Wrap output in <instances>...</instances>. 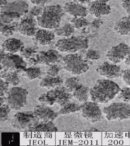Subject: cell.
Instances as JSON below:
<instances>
[{
  "label": "cell",
  "mask_w": 130,
  "mask_h": 146,
  "mask_svg": "<svg viewBox=\"0 0 130 146\" xmlns=\"http://www.w3.org/2000/svg\"><path fill=\"white\" fill-rule=\"evenodd\" d=\"M120 90V87L112 80H99L90 90L91 99L96 103L105 104L114 99Z\"/></svg>",
  "instance_id": "cell-1"
},
{
  "label": "cell",
  "mask_w": 130,
  "mask_h": 146,
  "mask_svg": "<svg viewBox=\"0 0 130 146\" xmlns=\"http://www.w3.org/2000/svg\"><path fill=\"white\" fill-rule=\"evenodd\" d=\"M65 11L60 5L45 7L42 13L36 17L38 25L44 29H55L59 27Z\"/></svg>",
  "instance_id": "cell-2"
},
{
  "label": "cell",
  "mask_w": 130,
  "mask_h": 146,
  "mask_svg": "<svg viewBox=\"0 0 130 146\" xmlns=\"http://www.w3.org/2000/svg\"><path fill=\"white\" fill-rule=\"evenodd\" d=\"M89 40L84 36H72L58 40L55 44L58 50L63 53H75L88 48Z\"/></svg>",
  "instance_id": "cell-3"
},
{
  "label": "cell",
  "mask_w": 130,
  "mask_h": 146,
  "mask_svg": "<svg viewBox=\"0 0 130 146\" xmlns=\"http://www.w3.org/2000/svg\"><path fill=\"white\" fill-rule=\"evenodd\" d=\"M64 69L73 75H79L89 69L87 60L78 53H70L62 57Z\"/></svg>",
  "instance_id": "cell-4"
},
{
  "label": "cell",
  "mask_w": 130,
  "mask_h": 146,
  "mask_svg": "<svg viewBox=\"0 0 130 146\" xmlns=\"http://www.w3.org/2000/svg\"><path fill=\"white\" fill-rule=\"evenodd\" d=\"M40 119L33 112H17L11 121L13 128L19 131H30L40 122Z\"/></svg>",
  "instance_id": "cell-5"
},
{
  "label": "cell",
  "mask_w": 130,
  "mask_h": 146,
  "mask_svg": "<svg viewBox=\"0 0 130 146\" xmlns=\"http://www.w3.org/2000/svg\"><path fill=\"white\" fill-rule=\"evenodd\" d=\"M103 112L108 121L130 119V105L125 102L112 103L105 107Z\"/></svg>",
  "instance_id": "cell-6"
},
{
  "label": "cell",
  "mask_w": 130,
  "mask_h": 146,
  "mask_svg": "<svg viewBox=\"0 0 130 146\" xmlns=\"http://www.w3.org/2000/svg\"><path fill=\"white\" fill-rule=\"evenodd\" d=\"M28 91L21 87H14L9 89L7 95V102L10 107L14 110H20L27 104Z\"/></svg>",
  "instance_id": "cell-7"
},
{
  "label": "cell",
  "mask_w": 130,
  "mask_h": 146,
  "mask_svg": "<svg viewBox=\"0 0 130 146\" xmlns=\"http://www.w3.org/2000/svg\"><path fill=\"white\" fill-rule=\"evenodd\" d=\"M1 66L6 70L20 72L26 68L27 63L21 56L8 53L1 55Z\"/></svg>",
  "instance_id": "cell-8"
},
{
  "label": "cell",
  "mask_w": 130,
  "mask_h": 146,
  "mask_svg": "<svg viewBox=\"0 0 130 146\" xmlns=\"http://www.w3.org/2000/svg\"><path fill=\"white\" fill-rule=\"evenodd\" d=\"M80 111L82 116L92 123L99 121L102 118L101 110L96 102H84L81 105Z\"/></svg>",
  "instance_id": "cell-9"
},
{
  "label": "cell",
  "mask_w": 130,
  "mask_h": 146,
  "mask_svg": "<svg viewBox=\"0 0 130 146\" xmlns=\"http://www.w3.org/2000/svg\"><path fill=\"white\" fill-rule=\"evenodd\" d=\"M47 96L56 100V103L60 107H64L71 103L72 95L69 92L66 87L62 86L52 88L46 93Z\"/></svg>",
  "instance_id": "cell-10"
},
{
  "label": "cell",
  "mask_w": 130,
  "mask_h": 146,
  "mask_svg": "<svg viewBox=\"0 0 130 146\" xmlns=\"http://www.w3.org/2000/svg\"><path fill=\"white\" fill-rule=\"evenodd\" d=\"M130 54V46L124 43L115 45L107 52V58L114 64H119Z\"/></svg>",
  "instance_id": "cell-11"
},
{
  "label": "cell",
  "mask_w": 130,
  "mask_h": 146,
  "mask_svg": "<svg viewBox=\"0 0 130 146\" xmlns=\"http://www.w3.org/2000/svg\"><path fill=\"white\" fill-rule=\"evenodd\" d=\"M96 70L100 75L108 79L118 78L121 76L123 73V70L119 65L108 62H104L98 66Z\"/></svg>",
  "instance_id": "cell-12"
},
{
  "label": "cell",
  "mask_w": 130,
  "mask_h": 146,
  "mask_svg": "<svg viewBox=\"0 0 130 146\" xmlns=\"http://www.w3.org/2000/svg\"><path fill=\"white\" fill-rule=\"evenodd\" d=\"M37 23V20H35L34 17L29 16L22 19L21 21L17 24V31L24 36L33 37L38 30Z\"/></svg>",
  "instance_id": "cell-13"
},
{
  "label": "cell",
  "mask_w": 130,
  "mask_h": 146,
  "mask_svg": "<svg viewBox=\"0 0 130 146\" xmlns=\"http://www.w3.org/2000/svg\"><path fill=\"white\" fill-rule=\"evenodd\" d=\"M35 58L38 64H42L48 66L56 64L62 60L61 55L55 50L41 51L35 55Z\"/></svg>",
  "instance_id": "cell-14"
},
{
  "label": "cell",
  "mask_w": 130,
  "mask_h": 146,
  "mask_svg": "<svg viewBox=\"0 0 130 146\" xmlns=\"http://www.w3.org/2000/svg\"><path fill=\"white\" fill-rule=\"evenodd\" d=\"M32 39L36 45L45 46L51 44L54 41L55 35L54 32L49 29L42 28L37 30Z\"/></svg>",
  "instance_id": "cell-15"
},
{
  "label": "cell",
  "mask_w": 130,
  "mask_h": 146,
  "mask_svg": "<svg viewBox=\"0 0 130 146\" xmlns=\"http://www.w3.org/2000/svg\"><path fill=\"white\" fill-rule=\"evenodd\" d=\"M88 13L96 18H100L102 16L108 15L111 11V7L107 3L94 1H91L88 7Z\"/></svg>",
  "instance_id": "cell-16"
},
{
  "label": "cell",
  "mask_w": 130,
  "mask_h": 146,
  "mask_svg": "<svg viewBox=\"0 0 130 146\" xmlns=\"http://www.w3.org/2000/svg\"><path fill=\"white\" fill-rule=\"evenodd\" d=\"M65 12L75 17H86L88 14V8L75 1L67 3L64 7Z\"/></svg>",
  "instance_id": "cell-17"
},
{
  "label": "cell",
  "mask_w": 130,
  "mask_h": 146,
  "mask_svg": "<svg viewBox=\"0 0 130 146\" xmlns=\"http://www.w3.org/2000/svg\"><path fill=\"white\" fill-rule=\"evenodd\" d=\"M33 112L40 120L44 121H54L58 116V113L54 112L47 105L41 104L37 106Z\"/></svg>",
  "instance_id": "cell-18"
},
{
  "label": "cell",
  "mask_w": 130,
  "mask_h": 146,
  "mask_svg": "<svg viewBox=\"0 0 130 146\" xmlns=\"http://www.w3.org/2000/svg\"><path fill=\"white\" fill-rule=\"evenodd\" d=\"M1 12H15L19 13L22 17L29 12V5L24 0H17L1 8Z\"/></svg>",
  "instance_id": "cell-19"
},
{
  "label": "cell",
  "mask_w": 130,
  "mask_h": 146,
  "mask_svg": "<svg viewBox=\"0 0 130 146\" xmlns=\"http://www.w3.org/2000/svg\"><path fill=\"white\" fill-rule=\"evenodd\" d=\"M4 50L11 53H16L21 51L24 48L23 42L19 39L12 38L5 40L2 45Z\"/></svg>",
  "instance_id": "cell-20"
},
{
  "label": "cell",
  "mask_w": 130,
  "mask_h": 146,
  "mask_svg": "<svg viewBox=\"0 0 130 146\" xmlns=\"http://www.w3.org/2000/svg\"><path fill=\"white\" fill-rule=\"evenodd\" d=\"M115 31L121 36L130 35V16L120 19L115 25Z\"/></svg>",
  "instance_id": "cell-21"
},
{
  "label": "cell",
  "mask_w": 130,
  "mask_h": 146,
  "mask_svg": "<svg viewBox=\"0 0 130 146\" xmlns=\"http://www.w3.org/2000/svg\"><path fill=\"white\" fill-rule=\"evenodd\" d=\"M63 80L60 76H58L57 77H53L47 75L42 79L40 83V86L41 88L51 89L61 86Z\"/></svg>",
  "instance_id": "cell-22"
},
{
  "label": "cell",
  "mask_w": 130,
  "mask_h": 146,
  "mask_svg": "<svg viewBox=\"0 0 130 146\" xmlns=\"http://www.w3.org/2000/svg\"><path fill=\"white\" fill-rule=\"evenodd\" d=\"M19 73V72L11 71L4 69V70L1 72V78L10 86L15 87L17 86L20 82Z\"/></svg>",
  "instance_id": "cell-23"
},
{
  "label": "cell",
  "mask_w": 130,
  "mask_h": 146,
  "mask_svg": "<svg viewBox=\"0 0 130 146\" xmlns=\"http://www.w3.org/2000/svg\"><path fill=\"white\" fill-rule=\"evenodd\" d=\"M57 128L52 121L42 120L39 122L31 131L34 132H56Z\"/></svg>",
  "instance_id": "cell-24"
},
{
  "label": "cell",
  "mask_w": 130,
  "mask_h": 146,
  "mask_svg": "<svg viewBox=\"0 0 130 146\" xmlns=\"http://www.w3.org/2000/svg\"><path fill=\"white\" fill-rule=\"evenodd\" d=\"M90 90L88 87L80 84L73 92V96L80 102H86L90 95Z\"/></svg>",
  "instance_id": "cell-25"
},
{
  "label": "cell",
  "mask_w": 130,
  "mask_h": 146,
  "mask_svg": "<svg viewBox=\"0 0 130 146\" xmlns=\"http://www.w3.org/2000/svg\"><path fill=\"white\" fill-rule=\"evenodd\" d=\"M75 29L74 25L67 23L60 28L58 27L55 29L54 32L57 36L68 38L70 37L74 33Z\"/></svg>",
  "instance_id": "cell-26"
},
{
  "label": "cell",
  "mask_w": 130,
  "mask_h": 146,
  "mask_svg": "<svg viewBox=\"0 0 130 146\" xmlns=\"http://www.w3.org/2000/svg\"><path fill=\"white\" fill-rule=\"evenodd\" d=\"M17 25L16 23H13L12 24H5L1 23V33L5 37L12 36L14 33L17 31Z\"/></svg>",
  "instance_id": "cell-27"
},
{
  "label": "cell",
  "mask_w": 130,
  "mask_h": 146,
  "mask_svg": "<svg viewBox=\"0 0 130 146\" xmlns=\"http://www.w3.org/2000/svg\"><path fill=\"white\" fill-rule=\"evenodd\" d=\"M25 76L31 80L38 78L41 75V70L40 68L36 66H31L28 68H25L24 70Z\"/></svg>",
  "instance_id": "cell-28"
},
{
  "label": "cell",
  "mask_w": 130,
  "mask_h": 146,
  "mask_svg": "<svg viewBox=\"0 0 130 146\" xmlns=\"http://www.w3.org/2000/svg\"><path fill=\"white\" fill-rule=\"evenodd\" d=\"M81 106L74 103H70L64 107H61L59 110L58 115H68L71 113L80 111Z\"/></svg>",
  "instance_id": "cell-29"
},
{
  "label": "cell",
  "mask_w": 130,
  "mask_h": 146,
  "mask_svg": "<svg viewBox=\"0 0 130 146\" xmlns=\"http://www.w3.org/2000/svg\"><path fill=\"white\" fill-rule=\"evenodd\" d=\"M80 80L78 78L73 77L67 79L64 82V86L70 92H73L74 90L77 88L79 86Z\"/></svg>",
  "instance_id": "cell-30"
},
{
  "label": "cell",
  "mask_w": 130,
  "mask_h": 146,
  "mask_svg": "<svg viewBox=\"0 0 130 146\" xmlns=\"http://www.w3.org/2000/svg\"><path fill=\"white\" fill-rule=\"evenodd\" d=\"M71 22L74 23L75 28L77 29H80L82 28H84L87 27H89L90 23L89 21L85 19V17H75Z\"/></svg>",
  "instance_id": "cell-31"
},
{
  "label": "cell",
  "mask_w": 130,
  "mask_h": 146,
  "mask_svg": "<svg viewBox=\"0 0 130 146\" xmlns=\"http://www.w3.org/2000/svg\"><path fill=\"white\" fill-rule=\"evenodd\" d=\"M12 108L8 104H3L0 108V117H1V122L4 123L8 120L9 115Z\"/></svg>",
  "instance_id": "cell-32"
},
{
  "label": "cell",
  "mask_w": 130,
  "mask_h": 146,
  "mask_svg": "<svg viewBox=\"0 0 130 146\" xmlns=\"http://www.w3.org/2000/svg\"><path fill=\"white\" fill-rule=\"evenodd\" d=\"M62 69L61 66L58 64H52L49 66L46 70V74L47 75L53 76V77H57L58 76V74L61 70Z\"/></svg>",
  "instance_id": "cell-33"
},
{
  "label": "cell",
  "mask_w": 130,
  "mask_h": 146,
  "mask_svg": "<svg viewBox=\"0 0 130 146\" xmlns=\"http://www.w3.org/2000/svg\"><path fill=\"white\" fill-rule=\"evenodd\" d=\"M117 97L124 102H130V87H124L121 89Z\"/></svg>",
  "instance_id": "cell-34"
},
{
  "label": "cell",
  "mask_w": 130,
  "mask_h": 146,
  "mask_svg": "<svg viewBox=\"0 0 130 146\" xmlns=\"http://www.w3.org/2000/svg\"><path fill=\"white\" fill-rule=\"evenodd\" d=\"M37 49L38 48L37 47H28L25 48H24L20 51V54L23 57L28 59L37 53Z\"/></svg>",
  "instance_id": "cell-35"
},
{
  "label": "cell",
  "mask_w": 130,
  "mask_h": 146,
  "mask_svg": "<svg viewBox=\"0 0 130 146\" xmlns=\"http://www.w3.org/2000/svg\"><path fill=\"white\" fill-rule=\"evenodd\" d=\"M100 57V55L99 52L98 50L89 49L86 53V58L87 60L94 61V60H98Z\"/></svg>",
  "instance_id": "cell-36"
},
{
  "label": "cell",
  "mask_w": 130,
  "mask_h": 146,
  "mask_svg": "<svg viewBox=\"0 0 130 146\" xmlns=\"http://www.w3.org/2000/svg\"><path fill=\"white\" fill-rule=\"evenodd\" d=\"M10 85L3 79L0 80V96H7L9 89Z\"/></svg>",
  "instance_id": "cell-37"
},
{
  "label": "cell",
  "mask_w": 130,
  "mask_h": 146,
  "mask_svg": "<svg viewBox=\"0 0 130 146\" xmlns=\"http://www.w3.org/2000/svg\"><path fill=\"white\" fill-rule=\"evenodd\" d=\"M103 24V21L100 18H96L90 23L89 27L91 31H95L99 29Z\"/></svg>",
  "instance_id": "cell-38"
},
{
  "label": "cell",
  "mask_w": 130,
  "mask_h": 146,
  "mask_svg": "<svg viewBox=\"0 0 130 146\" xmlns=\"http://www.w3.org/2000/svg\"><path fill=\"white\" fill-rule=\"evenodd\" d=\"M43 7H40L38 5H35L33 8L31 9V10L28 12L29 16L32 17H38L39 16L43 11Z\"/></svg>",
  "instance_id": "cell-39"
},
{
  "label": "cell",
  "mask_w": 130,
  "mask_h": 146,
  "mask_svg": "<svg viewBox=\"0 0 130 146\" xmlns=\"http://www.w3.org/2000/svg\"><path fill=\"white\" fill-rule=\"evenodd\" d=\"M121 76L124 82L130 87V69L123 70Z\"/></svg>",
  "instance_id": "cell-40"
},
{
  "label": "cell",
  "mask_w": 130,
  "mask_h": 146,
  "mask_svg": "<svg viewBox=\"0 0 130 146\" xmlns=\"http://www.w3.org/2000/svg\"><path fill=\"white\" fill-rule=\"evenodd\" d=\"M1 13H3L5 16L13 20L19 19L21 17V16L19 13L15 12H1Z\"/></svg>",
  "instance_id": "cell-41"
},
{
  "label": "cell",
  "mask_w": 130,
  "mask_h": 146,
  "mask_svg": "<svg viewBox=\"0 0 130 146\" xmlns=\"http://www.w3.org/2000/svg\"><path fill=\"white\" fill-rule=\"evenodd\" d=\"M52 0H30V1L35 5L44 7L50 3Z\"/></svg>",
  "instance_id": "cell-42"
},
{
  "label": "cell",
  "mask_w": 130,
  "mask_h": 146,
  "mask_svg": "<svg viewBox=\"0 0 130 146\" xmlns=\"http://www.w3.org/2000/svg\"><path fill=\"white\" fill-rule=\"evenodd\" d=\"M121 6L128 16H130V0H122Z\"/></svg>",
  "instance_id": "cell-43"
},
{
  "label": "cell",
  "mask_w": 130,
  "mask_h": 146,
  "mask_svg": "<svg viewBox=\"0 0 130 146\" xmlns=\"http://www.w3.org/2000/svg\"><path fill=\"white\" fill-rule=\"evenodd\" d=\"M74 1L77 3H79L80 4H90L92 0H74Z\"/></svg>",
  "instance_id": "cell-44"
},
{
  "label": "cell",
  "mask_w": 130,
  "mask_h": 146,
  "mask_svg": "<svg viewBox=\"0 0 130 146\" xmlns=\"http://www.w3.org/2000/svg\"><path fill=\"white\" fill-rule=\"evenodd\" d=\"M28 60L29 61V63L31 64V65H36L37 64H38V61H37V60H36V58H28Z\"/></svg>",
  "instance_id": "cell-45"
},
{
  "label": "cell",
  "mask_w": 130,
  "mask_h": 146,
  "mask_svg": "<svg viewBox=\"0 0 130 146\" xmlns=\"http://www.w3.org/2000/svg\"><path fill=\"white\" fill-rule=\"evenodd\" d=\"M7 102V97L5 96H1V100H0V104H1V106L4 104V103Z\"/></svg>",
  "instance_id": "cell-46"
},
{
  "label": "cell",
  "mask_w": 130,
  "mask_h": 146,
  "mask_svg": "<svg viewBox=\"0 0 130 146\" xmlns=\"http://www.w3.org/2000/svg\"><path fill=\"white\" fill-rule=\"evenodd\" d=\"M125 64L127 65L130 66V54L127 57V58L125 60Z\"/></svg>",
  "instance_id": "cell-47"
},
{
  "label": "cell",
  "mask_w": 130,
  "mask_h": 146,
  "mask_svg": "<svg viewBox=\"0 0 130 146\" xmlns=\"http://www.w3.org/2000/svg\"><path fill=\"white\" fill-rule=\"evenodd\" d=\"M7 4V0H1V8L5 6Z\"/></svg>",
  "instance_id": "cell-48"
},
{
  "label": "cell",
  "mask_w": 130,
  "mask_h": 146,
  "mask_svg": "<svg viewBox=\"0 0 130 146\" xmlns=\"http://www.w3.org/2000/svg\"><path fill=\"white\" fill-rule=\"evenodd\" d=\"M94 1H100V2L107 3L109 1V0H94Z\"/></svg>",
  "instance_id": "cell-49"
},
{
  "label": "cell",
  "mask_w": 130,
  "mask_h": 146,
  "mask_svg": "<svg viewBox=\"0 0 130 146\" xmlns=\"http://www.w3.org/2000/svg\"><path fill=\"white\" fill-rule=\"evenodd\" d=\"M90 130H91V131H99V130L97 129H96L95 128H91Z\"/></svg>",
  "instance_id": "cell-50"
},
{
  "label": "cell",
  "mask_w": 130,
  "mask_h": 146,
  "mask_svg": "<svg viewBox=\"0 0 130 146\" xmlns=\"http://www.w3.org/2000/svg\"><path fill=\"white\" fill-rule=\"evenodd\" d=\"M62 1H64V0H62Z\"/></svg>",
  "instance_id": "cell-51"
}]
</instances>
